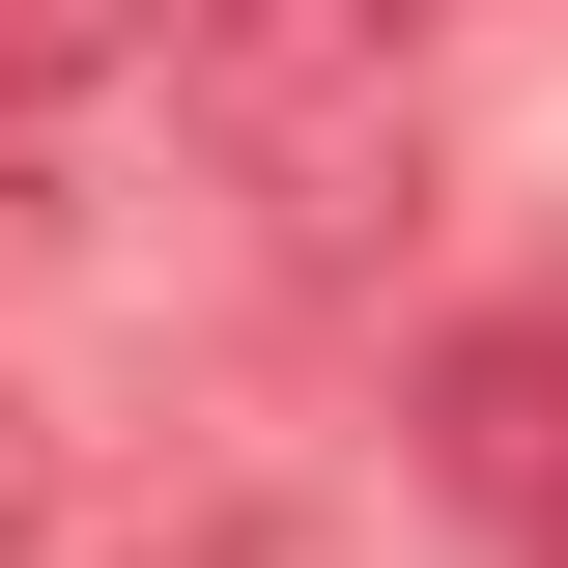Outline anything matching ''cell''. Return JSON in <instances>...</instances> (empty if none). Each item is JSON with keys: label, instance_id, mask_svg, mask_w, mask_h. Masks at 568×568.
<instances>
[{"label": "cell", "instance_id": "6da1fadb", "mask_svg": "<svg viewBox=\"0 0 568 568\" xmlns=\"http://www.w3.org/2000/svg\"><path fill=\"white\" fill-rule=\"evenodd\" d=\"M171 58L200 114L256 142V200H342L426 142V58H455V0H171Z\"/></svg>", "mask_w": 568, "mask_h": 568}, {"label": "cell", "instance_id": "7a4b0ae2", "mask_svg": "<svg viewBox=\"0 0 568 568\" xmlns=\"http://www.w3.org/2000/svg\"><path fill=\"white\" fill-rule=\"evenodd\" d=\"M426 455H455L484 511H540V540H568V313H484V342L426 369Z\"/></svg>", "mask_w": 568, "mask_h": 568}, {"label": "cell", "instance_id": "3957f363", "mask_svg": "<svg viewBox=\"0 0 568 568\" xmlns=\"http://www.w3.org/2000/svg\"><path fill=\"white\" fill-rule=\"evenodd\" d=\"M171 0H0V114H58V85H114Z\"/></svg>", "mask_w": 568, "mask_h": 568}, {"label": "cell", "instance_id": "277c9868", "mask_svg": "<svg viewBox=\"0 0 568 568\" xmlns=\"http://www.w3.org/2000/svg\"><path fill=\"white\" fill-rule=\"evenodd\" d=\"M29 540H58V426L0 398V568H29Z\"/></svg>", "mask_w": 568, "mask_h": 568}, {"label": "cell", "instance_id": "5b68a950", "mask_svg": "<svg viewBox=\"0 0 568 568\" xmlns=\"http://www.w3.org/2000/svg\"><path fill=\"white\" fill-rule=\"evenodd\" d=\"M0 256H29V171H0Z\"/></svg>", "mask_w": 568, "mask_h": 568}]
</instances>
